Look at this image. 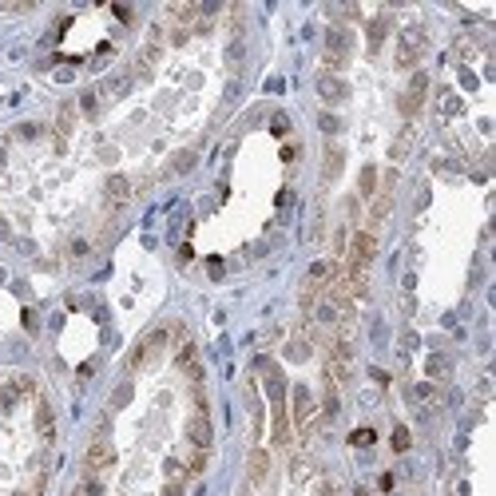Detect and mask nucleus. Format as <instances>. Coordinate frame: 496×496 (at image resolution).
I'll return each instance as SVG.
<instances>
[{
	"instance_id": "obj_1",
	"label": "nucleus",
	"mask_w": 496,
	"mask_h": 496,
	"mask_svg": "<svg viewBox=\"0 0 496 496\" xmlns=\"http://www.w3.org/2000/svg\"><path fill=\"white\" fill-rule=\"evenodd\" d=\"M421 56H425V32L421 28H405L397 40V64L401 68H413Z\"/></svg>"
},
{
	"instance_id": "obj_2",
	"label": "nucleus",
	"mask_w": 496,
	"mask_h": 496,
	"mask_svg": "<svg viewBox=\"0 0 496 496\" xmlns=\"http://www.w3.org/2000/svg\"><path fill=\"white\" fill-rule=\"evenodd\" d=\"M112 445L103 437H96L92 445H88V453H84V473L88 477H99V473H108V464H112Z\"/></svg>"
},
{
	"instance_id": "obj_3",
	"label": "nucleus",
	"mask_w": 496,
	"mask_h": 496,
	"mask_svg": "<svg viewBox=\"0 0 496 496\" xmlns=\"http://www.w3.org/2000/svg\"><path fill=\"white\" fill-rule=\"evenodd\" d=\"M294 425H298V433H302V437L314 429V397H310L306 389L294 393Z\"/></svg>"
},
{
	"instance_id": "obj_4",
	"label": "nucleus",
	"mask_w": 496,
	"mask_h": 496,
	"mask_svg": "<svg viewBox=\"0 0 496 496\" xmlns=\"http://www.w3.org/2000/svg\"><path fill=\"white\" fill-rule=\"evenodd\" d=\"M425 88H429V76H425V72H417V76H413V84H409V92H405V99H401V112H405V115L417 112L421 99H425Z\"/></svg>"
},
{
	"instance_id": "obj_5",
	"label": "nucleus",
	"mask_w": 496,
	"mask_h": 496,
	"mask_svg": "<svg viewBox=\"0 0 496 496\" xmlns=\"http://www.w3.org/2000/svg\"><path fill=\"white\" fill-rule=\"evenodd\" d=\"M325 48H330V64H334V68H342L345 52H349V32H345V28H334Z\"/></svg>"
},
{
	"instance_id": "obj_6",
	"label": "nucleus",
	"mask_w": 496,
	"mask_h": 496,
	"mask_svg": "<svg viewBox=\"0 0 496 496\" xmlns=\"http://www.w3.org/2000/svg\"><path fill=\"white\" fill-rule=\"evenodd\" d=\"M318 92H322L325 103H342V99L349 96V88H345L342 79H334V76H318Z\"/></svg>"
},
{
	"instance_id": "obj_7",
	"label": "nucleus",
	"mask_w": 496,
	"mask_h": 496,
	"mask_svg": "<svg viewBox=\"0 0 496 496\" xmlns=\"http://www.w3.org/2000/svg\"><path fill=\"white\" fill-rule=\"evenodd\" d=\"M266 473H270V453L266 449H254L250 453V484H262Z\"/></svg>"
},
{
	"instance_id": "obj_8",
	"label": "nucleus",
	"mask_w": 496,
	"mask_h": 496,
	"mask_svg": "<svg viewBox=\"0 0 496 496\" xmlns=\"http://www.w3.org/2000/svg\"><path fill=\"white\" fill-rule=\"evenodd\" d=\"M108 199H112L115 207H123V203L132 199V187H127L123 175H112V179H108Z\"/></svg>"
},
{
	"instance_id": "obj_9",
	"label": "nucleus",
	"mask_w": 496,
	"mask_h": 496,
	"mask_svg": "<svg viewBox=\"0 0 496 496\" xmlns=\"http://www.w3.org/2000/svg\"><path fill=\"white\" fill-rule=\"evenodd\" d=\"M338 171H342V151H338V147H325V167H322V175H325V179H334Z\"/></svg>"
},
{
	"instance_id": "obj_10",
	"label": "nucleus",
	"mask_w": 496,
	"mask_h": 496,
	"mask_svg": "<svg viewBox=\"0 0 496 496\" xmlns=\"http://www.w3.org/2000/svg\"><path fill=\"white\" fill-rule=\"evenodd\" d=\"M310 473H314V464H310L306 457H298V460H294V480H306Z\"/></svg>"
},
{
	"instance_id": "obj_11",
	"label": "nucleus",
	"mask_w": 496,
	"mask_h": 496,
	"mask_svg": "<svg viewBox=\"0 0 496 496\" xmlns=\"http://www.w3.org/2000/svg\"><path fill=\"white\" fill-rule=\"evenodd\" d=\"M191 163H195V155H191V151H183V155H175L171 171H191Z\"/></svg>"
},
{
	"instance_id": "obj_12",
	"label": "nucleus",
	"mask_w": 496,
	"mask_h": 496,
	"mask_svg": "<svg viewBox=\"0 0 496 496\" xmlns=\"http://www.w3.org/2000/svg\"><path fill=\"white\" fill-rule=\"evenodd\" d=\"M393 449H409V433H405V429H393Z\"/></svg>"
},
{
	"instance_id": "obj_13",
	"label": "nucleus",
	"mask_w": 496,
	"mask_h": 496,
	"mask_svg": "<svg viewBox=\"0 0 496 496\" xmlns=\"http://www.w3.org/2000/svg\"><path fill=\"white\" fill-rule=\"evenodd\" d=\"M429 373H449V362H445V358H433V362H429Z\"/></svg>"
},
{
	"instance_id": "obj_14",
	"label": "nucleus",
	"mask_w": 496,
	"mask_h": 496,
	"mask_svg": "<svg viewBox=\"0 0 496 496\" xmlns=\"http://www.w3.org/2000/svg\"><path fill=\"white\" fill-rule=\"evenodd\" d=\"M369 441H373V433H369V429H362V433H354V445H369Z\"/></svg>"
},
{
	"instance_id": "obj_15",
	"label": "nucleus",
	"mask_w": 496,
	"mask_h": 496,
	"mask_svg": "<svg viewBox=\"0 0 496 496\" xmlns=\"http://www.w3.org/2000/svg\"><path fill=\"white\" fill-rule=\"evenodd\" d=\"M322 132H338V119H334V115H322Z\"/></svg>"
}]
</instances>
